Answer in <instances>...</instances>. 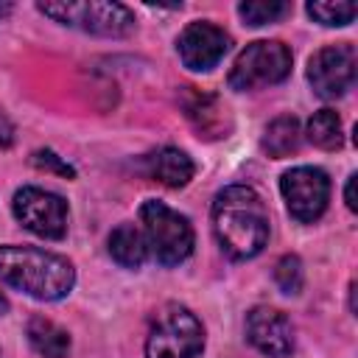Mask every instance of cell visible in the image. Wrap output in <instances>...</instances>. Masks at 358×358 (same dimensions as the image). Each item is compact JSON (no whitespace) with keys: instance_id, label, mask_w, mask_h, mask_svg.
Listing matches in <instances>:
<instances>
[{"instance_id":"obj_25","label":"cell","mask_w":358,"mask_h":358,"mask_svg":"<svg viewBox=\"0 0 358 358\" xmlns=\"http://www.w3.org/2000/svg\"><path fill=\"white\" fill-rule=\"evenodd\" d=\"M11 11V3H0V17H6Z\"/></svg>"},{"instance_id":"obj_2","label":"cell","mask_w":358,"mask_h":358,"mask_svg":"<svg viewBox=\"0 0 358 358\" xmlns=\"http://www.w3.org/2000/svg\"><path fill=\"white\" fill-rule=\"evenodd\" d=\"M0 280L39 302H56L76 285L67 257L36 246H0Z\"/></svg>"},{"instance_id":"obj_9","label":"cell","mask_w":358,"mask_h":358,"mask_svg":"<svg viewBox=\"0 0 358 358\" xmlns=\"http://www.w3.org/2000/svg\"><path fill=\"white\" fill-rule=\"evenodd\" d=\"M308 81L319 98H341L355 81V48L344 42L316 50L308 62Z\"/></svg>"},{"instance_id":"obj_22","label":"cell","mask_w":358,"mask_h":358,"mask_svg":"<svg viewBox=\"0 0 358 358\" xmlns=\"http://www.w3.org/2000/svg\"><path fill=\"white\" fill-rule=\"evenodd\" d=\"M14 143V123L0 112V148H8Z\"/></svg>"},{"instance_id":"obj_6","label":"cell","mask_w":358,"mask_h":358,"mask_svg":"<svg viewBox=\"0 0 358 358\" xmlns=\"http://www.w3.org/2000/svg\"><path fill=\"white\" fill-rule=\"evenodd\" d=\"M45 17L87 31V34H98V36H126L134 31V14L131 8H126L123 3H39L36 6Z\"/></svg>"},{"instance_id":"obj_20","label":"cell","mask_w":358,"mask_h":358,"mask_svg":"<svg viewBox=\"0 0 358 358\" xmlns=\"http://www.w3.org/2000/svg\"><path fill=\"white\" fill-rule=\"evenodd\" d=\"M274 282L282 294L288 296H296L305 285V268H302V260L296 255H282L274 266Z\"/></svg>"},{"instance_id":"obj_10","label":"cell","mask_w":358,"mask_h":358,"mask_svg":"<svg viewBox=\"0 0 358 358\" xmlns=\"http://www.w3.org/2000/svg\"><path fill=\"white\" fill-rule=\"evenodd\" d=\"M229 45H232L229 34L224 28H218L215 22H207V20H196L190 25H185V31L176 39L179 59L193 73L213 70L224 59V53L229 50Z\"/></svg>"},{"instance_id":"obj_21","label":"cell","mask_w":358,"mask_h":358,"mask_svg":"<svg viewBox=\"0 0 358 358\" xmlns=\"http://www.w3.org/2000/svg\"><path fill=\"white\" fill-rule=\"evenodd\" d=\"M31 162H34L39 171H53V173H59V176H64V179H76V168H73L70 162H64L59 154H53L50 148H39V151H34Z\"/></svg>"},{"instance_id":"obj_23","label":"cell","mask_w":358,"mask_h":358,"mask_svg":"<svg viewBox=\"0 0 358 358\" xmlns=\"http://www.w3.org/2000/svg\"><path fill=\"white\" fill-rule=\"evenodd\" d=\"M355 173H350V179H347V187H344V201H347V207L355 213L358 210V201H355Z\"/></svg>"},{"instance_id":"obj_3","label":"cell","mask_w":358,"mask_h":358,"mask_svg":"<svg viewBox=\"0 0 358 358\" xmlns=\"http://www.w3.org/2000/svg\"><path fill=\"white\" fill-rule=\"evenodd\" d=\"M204 327L196 313L179 302H165L148 327L145 358H201Z\"/></svg>"},{"instance_id":"obj_4","label":"cell","mask_w":358,"mask_h":358,"mask_svg":"<svg viewBox=\"0 0 358 358\" xmlns=\"http://www.w3.org/2000/svg\"><path fill=\"white\" fill-rule=\"evenodd\" d=\"M140 221H143V238H145L148 255H154L157 263L176 266L190 257L196 235L187 215L176 213L165 201L145 199L140 204Z\"/></svg>"},{"instance_id":"obj_5","label":"cell","mask_w":358,"mask_h":358,"mask_svg":"<svg viewBox=\"0 0 358 358\" xmlns=\"http://www.w3.org/2000/svg\"><path fill=\"white\" fill-rule=\"evenodd\" d=\"M291 50L288 45H282L280 39H257L249 42L232 70H229V87L238 92L246 90H257V87H268V84H280L291 76Z\"/></svg>"},{"instance_id":"obj_8","label":"cell","mask_w":358,"mask_h":358,"mask_svg":"<svg viewBox=\"0 0 358 358\" xmlns=\"http://www.w3.org/2000/svg\"><path fill=\"white\" fill-rule=\"evenodd\" d=\"M11 210L14 218L39 238L59 241L67 232V201L45 187H34V185L20 187L14 193Z\"/></svg>"},{"instance_id":"obj_11","label":"cell","mask_w":358,"mask_h":358,"mask_svg":"<svg viewBox=\"0 0 358 358\" xmlns=\"http://www.w3.org/2000/svg\"><path fill=\"white\" fill-rule=\"evenodd\" d=\"M249 344L268 358H288L294 352V324L291 319L268 305H255L246 313Z\"/></svg>"},{"instance_id":"obj_1","label":"cell","mask_w":358,"mask_h":358,"mask_svg":"<svg viewBox=\"0 0 358 358\" xmlns=\"http://www.w3.org/2000/svg\"><path fill=\"white\" fill-rule=\"evenodd\" d=\"M213 232L221 252L232 260H249L268 243V210L257 190L246 185L224 187L213 201Z\"/></svg>"},{"instance_id":"obj_24","label":"cell","mask_w":358,"mask_h":358,"mask_svg":"<svg viewBox=\"0 0 358 358\" xmlns=\"http://www.w3.org/2000/svg\"><path fill=\"white\" fill-rule=\"evenodd\" d=\"M6 313H8V299L0 294V316H6Z\"/></svg>"},{"instance_id":"obj_18","label":"cell","mask_w":358,"mask_h":358,"mask_svg":"<svg viewBox=\"0 0 358 358\" xmlns=\"http://www.w3.org/2000/svg\"><path fill=\"white\" fill-rule=\"evenodd\" d=\"M305 11L319 25L336 28V25H350L355 20V14H358V6L350 3V0H338V3H308Z\"/></svg>"},{"instance_id":"obj_19","label":"cell","mask_w":358,"mask_h":358,"mask_svg":"<svg viewBox=\"0 0 358 358\" xmlns=\"http://www.w3.org/2000/svg\"><path fill=\"white\" fill-rule=\"evenodd\" d=\"M291 11L288 3H280V0H246L238 6V14L246 25L257 28V25H266V22H277L280 17H285Z\"/></svg>"},{"instance_id":"obj_15","label":"cell","mask_w":358,"mask_h":358,"mask_svg":"<svg viewBox=\"0 0 358 358\" xmlns=\"http://www.w3.org/2000/svg\"><path fill=\"white\" fill-rule=\"evenodd\" d=\"M25 336L42 358H67V352H70L67 330H62L56 322H50L45 316H31V322L25 327Z\"/></svg>"},{"instance_id":"obj_12","label":"cell","mask_w":358,"mask_h":358,"mask_svg":"<svg viewBox=\"0 0 358 358\" xmlns=\"http://www.w3.org/2000/svg\"><path fill=\"white\" fill-rule=\"evenodd\" d=\"M182 106H185L187 120L196 126V131H201V134H204V137H210V140H215V137H227L229 123H227L224 106L218 103V98H215V95L199 92L196 87H185Z\"/></svg>"},{"instance_id":"obj_14","label":"cell","mask_w":358,"mask_h":358,"mask_svg":"<svg viewBox=\"0 0 358 358\" xmlns=\"http://www.w3.org/2000/svg\"><path fill=\"white\" fill-rule=\"evenodd\" d=\"M109 255L123 268H140L148 260V246L143 229L134 224H117L109 235Z\"/></svg>"},{"instance_id":"obj_7","label":"cell","mask_w":358,"mask_h":358,"mask_svg":"<svg viewBox=\"0 0 358 358\" xmlns=\"http://www.w3.org/2000/svg\"><path fill=\"white\" fill-rule=\"evenodd\" d=\"M280 193L285 199V207H288L291 218H296L299 224H313L327 210L330 179L322 168L299 165V168H291V171L282 173Z\"/></svg>"},{"instance_id":"obj_13","label":"cell","mask_w":358,"mask_h":358,"mask_svg":"<svg viewBox=\"0 0 358 358\" xmlns=\"http://www.w3.org/2000/svg\"><path fill=\"white\" fill-rule=\"evenodd\" d=\"M145 171L154 182H159L165 187H185L193 179L196 165L182 148L165 145V148H157L154 154L145 157Z\"/></svg>"},{"instance_id":"obj_17","label":"cell","mask_w":358,"mask_h":358,"mask_svg":"<svg viewBox=\"0 0 358 358\" xmlns=\"http://www.w3.org/2000/svg\"><path fill=\"white\" fill-rule=\"evenodd\" d=\"M305 134L322 151H338L344 145V129H341V117H338L336 109H319V112H313V117L308 120Z\"/></svg>"},{"instance_id":"obj_16","label":"cell","mask_w":358,"mask_h":358,"mask_svg":"<svg viewBox=\"0 0 358 358\" xmlns=\"http://www.w3.org/2000/svg\"><path fill=\"white\" fill-rule=\"evenodd\" d=\"M299 134H302L299 131V120L294 115H280L266 126L260 145H263V151L268 157L282 159V157H288V154H294L299 148Z\"/></svg>"}]
</instances>
